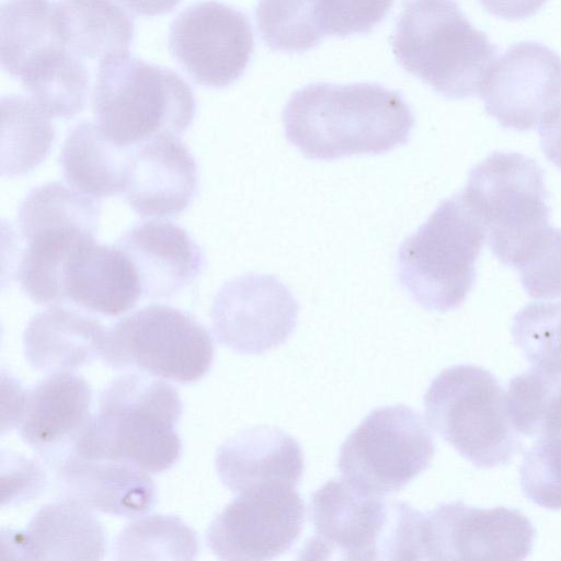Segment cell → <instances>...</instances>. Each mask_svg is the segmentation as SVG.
Here are the masks:
<instances>
[{
    "instance_id": "1",
    "label": "cell",
    "mask_w": 561,
    "mask_h": 561,
    "mask_svg": "<svg viewBox=\"0 0 561 561\" xmlns=\"http://www.w3.org/2000/svg\"><path fill=\"white\" fill-rule=\"evenodd\" d=\"M414 122L403 96L376 83L308 84L283 111L287 140L317 160L391 151L408 142Z\"/></svg>"
},
{
    "instance_id": "2",
    "label": "cell",
    "mask_w": 561,
    "mask_h": 561,
    "mask_svg": "<svg viewBox=\"0 0 561 561\" xmlns=\"http://www.w3.org/2000/svg\"><path fill=\"white\" fill-rule=\"evenodd\" d=\"M181 414L182 402L172 385L140 374L121 376L101 393L72 453L127 462L147 472L165 471L182 453L175 431Z\"/></svg>"
},
{
    "instance_id": "3",
    "label": "cell",
    "mask_w": 561,
    "mask_h": 561,
    "mask_svg": "<svg viewBox=\"0 0 561 561\" xmlns=\"http://www.w3.org/2000/svg\"><path fill=\"white\" fill-rule=\"evenodd\" d=\"M391 44L404 70L447 99L480 95L499 50L455 0H405Z\"/></svg>"
},
{
    "instance_id": "4",
    "label": "cell",
    "mask_w": 561,
    "mask_h": 561,
    "mask_svg": "<svg viewBox=\"0 0 561 561\" xmlns=\"http://www.w3.org/2000/svg\"><path fill=\"white\" fill-rule=\"evenodd\" d=\"M314 534L302 559L420 560L423 514L403 501L362 493L343 478L310 497Z\"/></svg>"
},
{
    "instance_id": "5",
    "label": "cell",
    "mask_w": 561,
    "mask_h": 561,
    "mask_svg": "<svg viewBox=\"0 0 561 561\" xmlns=\"http://www.w3.org/2000/svg\"><path fill=\"white\" fill-rule=\"evenodd\" d=\"M92 111L103 131L129 147L161 137H179L192 124V88L170 68L124 54L98 66Z\"/></svg>"
},
{
    "instance_id": "6",
    "label": "cell",
    "mask_w": 561,
    "mask_h": 561,
    "mask_svg": "<svg viewBox=\"0 0 561 561\" xmlns=\"http://www.w3.org/2000/svg\"><path fill=\"white\" fill-rule=\"evenodd\" d=\"M486 229L461 193L444 199L398 251V278L411 298L431 311L466 300Z\"/></svg>"
},
{
    "instance_id": "7",
    "label": "cell",
    "mask_w": 561,
    "mask_h": 561,
    "mask_svg": "<svg viewBox=\"0 0 561 561\" xmlns=\"http://www.w3.org/2000/svg\"><path fill=\"white\" fill-rule=\"evenodd\" d=\"M424 409L430 426L478 468L504 466L522 449L506 392L481 366L442 370L424 394Z\"/></svg>"
},
{
    "instance_id": "8",
    "label": "cell",
    "mask_w": 561,
    "mask_h": 561,
    "mask_svg": "<svg viewBox=\"0 0 561 561\" xmlns=\"http://www.w3.org/2000/svg\"><path fill=\"white\" fill-rule=\"evenodd\" d=\"M461 194L482 220L490 249L503 264L516 267L548 227L543 172L527 156L491 153L471 169Z\"/></svg>"
},
{
    "instance_id": "9",
    "label": "cell",
    "mask_w": 561,
    "mask_h": 561,
    "mask_svg": "<svg viewBox=\"0 0 561 561\" xmlns=\"http://www.w3.org/2000/svg\"><path fill=\"white\" fill-rule=\"evenodd\" d=\"M100 357L115 369H137L191 383L210 369L214 343L208 331L190 313L153 304L107 329Z\"/></svg>"
},
{
    "instance_id": "10",
    "label": "cell",
    "mask_w": 561,
    "mask_h": 561,
    "mask_svg": "<svg viewBox=\"0 0 561 561\" xmlns=\"http://www.w3.org/2000/svg\"><path fill=\"white\" fill-rule=\"evenodd\" d=\"M435 443L422 416L404 404L373 410L341 445L337 468L354 489L370 495L397 492L425 471Z\"/></svg>"
},
{
    "instance_id": "11",
    "label": "cell",
    "mask_w": 561,
    "mask_h": 561,
    "mask_svg": "<svg viewBox=\"0 0 561 561\" xmlns=\"http://www.w3.org/2000/svg\"><path fill=\"white\" fill-rule=\"evenodd\" d=\"M254 49L248 16L216 0L185 8L171 23L169 50L197 84L222 89L245 71Z\"/></svg>"
},
{
    "instance_id": "12",
    "label": "cell",
    "mask_w": 561,
    "mask_h": 561,
    "mask_svg": "<svg viewBox=\"0 0 561 561\" xmlns=\"http://www.w3.org/2000/svg\"><path fill=\"white\" fill-rule=\"evenodd\" d=\"M536 530L517 508L444 502L423 514L421 548L430 560H524Z\"/></svg>"
},
{
    "instance_id": "13",
    "label": "cell",
    "mask_w": 561,
    "mask_h": 561,
    "mask_svg": "<svg viewBox=\"0 0 561 561\" xmlns=\"http://www.w3.org/2000/svg\"><path fill=\"white\" fill-rule=\"evenodd\" d=\"M304 522L295 486L265 485L239 493L211 522L206 541L221 560H271L291 548Z\"/></svg>"
},
{
    "instance_id": "14",
    "label": "cell",
    "mask_w": 561,
    "mask_h": 561,
    "mask_svg": "<svg viewBox=\"0 0 561 561\" xmlns=\"http://www.w3.org/2000/svg\"><path fill=\"white\" fill-rule=\"evenodd\" d=\"M299 305L277 277L245 274L216 294L211 320L218 341L241 354H263L287 341L295 330Z\"/></svg>"
},
{
    "instance_id": "15",
    "label": "cell",
    "mask_w": 561,
    "mask_h": 561,
    "mask_svg": "<svg viewBox=\"0 0 561 561\" xmlns=\"http://www.w3.org/2000/svg\"><path fill=\"white\" fill-rule=\"evenodd\" d=\"M480 96L503 127L531 129L561 99V57L538 42L516 43L495 59Z\"/></svg>"
},
{
    "instance_id": "16",
    "label": "cell",
    "mask_w": 561,
    "mask_h": 561,
    "mask_svg": "<svg viewBox=\"0 0 561 561\" xmlns=\"http://www.w3.org/2000/svg\"><path fill=\"white\" fill-rule=\"evenodd\" d=\"M92 391L81 376L51 373L33 388L22 391L14 425L22 439L55 469L68 457L88 427Z\"/></svg>"
},
{
    "instance_id": "17",
    "label": "cell",
    "mask_w": 561,
    "mask_h": 561,
    "mask_svg": "<svg viewBox=\"0 0 561 561\" xmlns=\"http://www.w3.org/2000/svg\"><path fill=\"white\" fill-rule=\"evenodd\" d=\"M197 190L196 161L179 137L161 136L131 148L124 194L138 215H178L190 206Z\"/></svg>"
},
{
    "instance_id": "18",
    "label": "cell",
    "mask_w": 561,
    "mask_h": 561,
    "mask_svg": "<svg viewBox=\"0 0 561 561\" xmlns=\"http://www.w3.org/2000/svg\"><path fill=\"white\" fill-rule=\"evenodd\" d=\"M135 265L145 298L169 297L190 285L206 261L187 230L169 220L134 225L117 240Z\"/></svg>"
},
{
    "instance_id": "19",
    "label": "cell",
    "mask_w": 561,
    "mask_h": 561,
    "mask_svg": "<svg viewBox=\"0 0 561 561\" xmlns=\"http://www.w3.org/2000/svg\"><path fill=\"white\" fill-rule=\"evenodd\" d=\"M64 302L106 317L133 309L142 297L137 270L118 245L99 244L95 239L77 247L61 273Z\"/></svg>"
},
{
    "instance_id": "20",
    "label": "cell",
    "mask_w": 561,
    "mask_h": 561,
    "mask_svg": "<svg viewBox=\"0 0 561 561\" xmlns=\"http://www.w3.org/2000/svg\"><path fill=\"white\" fill-rule=\"evenodd\" d=\"M215 463L224 485L238 494L274 484L296 488L305 469L299 443L266 425L243 430L228 439L218 448Z\"/></svg>"
},
{
    "instance_id": "21",
    "label": "cell",
    "mask_w": 561,
    "mask_h": 561,
    "mask_svg": "<svg viewBox=\"0 0 561 561\" xmlns=\"http://www.w3.org/2000/svg\"><path fill=\"white\" fill-rule=\"evenodd\" d=\"M54 471L62 496L93 511L131 518L150 512L156 503L152 479L127 462L87 459L72 453Z\"/></svg>"
},
{
    "instance_id": "22",
    "label": "cell",
    "mask_w": 561,
    "mask_h": 561,
    "mask_svg": "<svg viewBox=\"0 0 561 561\" xmlns=\"http://www.w3.org/2000/svg\"><path fill=\"white\" fill-rule=\"evenodd\" d=\"M93 510L62 496L41 507L23 531L2 533V543L18 558L37 560H99L105 536Z\"/></svg>"
},
{
    "instance_id": "23",
    "label": "cell",
    "mask_w": 561,
    "mask_h": 561,
    "mask_svg": "<svg viewBox=\"0 0 561 561\" xmlns=\"http://www.w3.org/2000/svg\"><path fill=\"white\" fill-rule=\"evenodd\" d=\"M106 328L95 318L51 306L34 314L23 333V350L35 370L77 369L100 356Z\"/></svg>"
},
{
    "instance_id": "24",
    "label": "cell",
    "mask_w": 561,
    "mask_h": 561,
    "mask_svg": "<svg viewBox=\"0 0 561 561\" xmlns=\"http://www.w3.org/2000/svg\"><path fill=\"white\" fill-rule=\"evenodd\" d=\"M54 21L65 47L98 66L128 54L135 35L133 18L115 0H57Z\"/></svg>"
},
{
    "instance_id": "25",
    "label": "cell",
    "mask_w": 561,
    "mask_h": 561,
    "mask_svg": "<svg viewBox=\"0 0 561 561\" xmlns=\"http://www.w3.org/2000/svg\"><path fill=\"white\" fill-rule=\"evenodd\" d=\"M130 150L99 125L81 122L66 137L59 162L72 188L99 199L125 192Z\"/></svg>"
},
{
    "instance_id": "26",
    "label": "cell",
    "mask_w": 561,
    "mask_h": 561,
    "mask_svg": "<svg viewBox=\"0 0 561 561\" xmlns=\"http://www.w3.org/2000/svg\"><path fill=\"white\" fill-rule=\"evenodd\" d=\"M1 173L24 175L37 168L48 156L55 129L37 104L20 95L1 99Z\"/></svg>"
},
{
    "instance_id": "27",
    "label": "cell",
    "mask_w": 561,
    "mask_h": 561,
    "mask_svg": "<svg viewBox=\"0 0 561 561\" xmlns=\"http://www.w3.org/2000/svg\"><path fill=\"white\" fill-rule=\"evenodd\" d=\"M54 3L53 0L2 2L1 66L11 77L16 78L46 48L62 44L55 26Z\"/></svg>"
},
{
    "instance_id": "28",
    "label": "cell",
    "mask_w": 561,
    "mask_h": 561,
    "mask_svg": "<svg viewBox=\"0 0 561 561\" xmlns=\"http://www.w3.org/2000/svg\"><path fill=\"white\" fill-rule=\"evenodd\" d=\"M506 398L518 433L536 439L561 437V375L531 367L510 381Z\"/></svg>"
},
{
    "instance_id": "29",
    "label": "cell",
    "mask_w": 561,
    "mask_h": 561,
    "mask_svg": "<svg viewBox=\"0 0 561 561\" xmlns=\"http://www.w3.org/2000/svg\"><path fill=\"white\" fill-rule=\"evenodd\" d=\"M255 22L265 45L284 53L309 50L328 35L322 0H257Z\"/></svg>"
},
{
    "instance_id": "30",
    "label": "cell",
    "mask_w": 561,
    "mask_h": 561,
    "mask_svg": "<svg viewBox=\"0 0 561 561\" xmlns=\"http://www.w3.org/2000/svg\"><path fill=\"white\" fill-rule=\"evenodd\" d=\"M198 551L195 531L179 517L150 515L130 523L118 536V560H194Z\"/></svg>"
},
{
    "instance_id": "31",
    "label": "cell",
    "mask_w": 561,
    "mask_h": 561,
    "mask_svg": "<svg viewBox=\"0 0 561 561\" xmlns=\"http://www.w3.org/2000/svg\"><path fill=\"white\" fill-rule=\"evenodd\" d=\"M512 335L531 367L561 375V301L526 305L513 318Z\"/></svg>"
},
{
    "instance_id": "32",
    "label": "cell",
    "mask_w": 561,
    "mask_h": 561,
    "mask_svg": "<svg viewBox=\"0 0 561 561\" xmlns=\"http://www.w3.org/2000/svg\"><path fill=\"white\" fill-rule=\"evenodd\" d=\"M524 495L548 510H561V437H542L524 453L519 469Z\"/></svg>"
},
{
    "instance_id": "33",
    "label": "cell",
    "mask_w": 561,
    "mask_h": 561,
    "mask_svg": "<svg viewBox=\"0 0 561 561\" xmlns=\"http://www.w3.org/2000/svg\"><path fill=\"white\" fill-rule=\"evenodd\" d=\"M516 268L524 289L531 298L561 297V229L547 227Z\"/></svg>"
},
{
    "instance_id": "34",
    "label": "cell",
    "mask_w": 561,
    "mask_h": 561,
    "mask_svg": "<svg viewBox=\"0 0 561 561\" xmlns=\"http://www.w3.org/2000/svg\"><path fill=\"white\" fill-rule=\"evenodd\" d=\"M393 3L394 0H322L327 34L369 33L388 15Z\"/></svg>"
},
{
    "instance_id": "35",
    "label": "cell",
    "mask_w": 561,
    "mask_h": 561,
    "mask_svg": "<svg viewBox=\"0 0 561 561\" xmlns=\"http://www.w3.org/2000/svg\"><path fill=\"white\" fill-rule=\"evenodd\" d=\"M2 465V506L32 500L45 489V476L33 461L13 455Z\"/></svg>"
},
{
    "instance_id": "36",
    "label": "cell",
    "mask_w": 561,
    "mask_h": 561,
    "mask_svg": "<svg viewBox=\"0 0 561 561\" xmlns=\"http://www.w3.org/2000/svg\"><path fill=\"white\" fill-rule=\"evenodd\" d=\"M538 134L545 156L561 169V100L543 114Z\"/></svg>"
},
{
    "instance_id": "37",
    "label": "cell",
    "mask_w": 561,
    "mask_h": 561,
    "mask_svg": "<svg viewBox=\"0 0 561 561\" xmlns=\"http://www.w3.org/2000/svg\"><path fill=\"white\" fill-rule=\"evenodd\" d=\"M490 14L504 20H523L536 14L547 0H479Z\"/></svg>"
},
{
    "instance_id": "38",
    "label": "cell",
    "mask_w": 561,
    "mask_h": 561,
    "mask_svg": "<svg viewBox=\"0 0 561 561\" xmlns=\"http://www.w3.org/2000/svg\"><path fill=\"white\" fill-rule=\"evenodd\" d=\"M130 11L145 16H157L173 11L181 0H119Z\"/></svg>"
}]
</instances>
